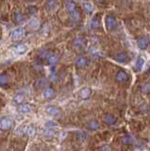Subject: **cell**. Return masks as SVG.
Instances as JSON below:
<instances>
[{
    "mask_svg": "<svg viewBox=\"0 0 150 151\" xmlns=\"http://www.w3.org/2000/svg\"><path fill=\"white\" fill-rule=\"evenodd\" d=\"M26 35V30L23 27H17L11 33V39L12 41H20Z\"/></svg>",
    "mask_w": 150,
    "mask_h": 151,
    "instance_id": "obj_1",
    "label": "cell"
},
{
    "mask_svg": "<svg viewBox=\"0 0 150 151\" xmlns=\"http://www.w3.org/2000/svg\"><path fill=\"white\" fill-rule=\"evenodd\" d=\"M46 111L47 113L52 117H55V118H59L62 115V111L60 110V108L58 107H55V106H49L46 108Z\"/></svg>",
    "mask_w": 150,
    "mask_h": 151,
    "instance_id": "obj_2",
    "label": "cell"
},
{
    "mask_svg": "<svg viewBox=\"0 0 150 151\" xmlns=\"http://www.w3.org/2000/svg\"><path fill=\"white\" fill-rule=\"evenodd\" d=\"M12 127V120L10 117H3L0 120V129L2 130H9Z\"/></svg>",
    "mask_w": 150,
    "mask_h": 151,
    "instance_id": "obj_3",
    "label": "cell"
},
{
    "mask_svg": "<svg viewBox=\"0 0 150 151\" xmlns=\"http://www.w3.org/2000/svg\"><path fill=\"white\" fill-rule=\"evenodd\" d=\"M105 23H106V27L109 30H113L116 28L117 27V21L114 17L112 16H108L105 20Z\"/></svg>",
    "mask_w": 150,
    "mask_h": 151,
    "instance_id": "obj_4",
    "label": "cell"
},
{
    "mask_svg": "<svg viewBox=\"0 0 150 151\" xmlns=\"http://www.w3.org/2000/svg\"><path fill=\"white\" fill-rule=\"evenodd\" d=\"M43 94H44V97L45 99H52V98H54L56 96V92H55V90L53 88L47 87V88L44 89Z\"/></svg>",
    "mask_w": 150,
    "mask_h": 151,
    "instance_id": "obj_5",
    "label": "cell"
},
{
    "mask_svg": "<svg viewBox=\"0 0 150 151\" xmlns=\"http://www.w3.org/2000/svg\"><path fill=\"white\" fill-rule=\"evenodd\" d=\"M92 90L89 87H83L80 91H79V97L81 99H87L89 96H91Z\"/></svg>",
    "mask_w": 150,
    "mask_h": 151,
    "instance_id": "obj_6",
    "label": "cell"
},
{
    "mask_svg": "<svg viewBox=\"0 0 150 151\" xmlns=\"http://www.w3.org/2000/svg\"><path fill=\"white\" fill-rule=\"evenodd\" d=\"M46 82H47V80H46L45 78H43L36 79L35 82H34V88L36 90L43 89V88H44L46 86Z\"/></svg>",
    "mask_w": 150,
    "mask_h": 151,
    "instance_id": "obj_7",
    "label": "cell"
},
{
    "mask_svg": "<svg viewBox=\"0 0 150 151\" xmlns=\"http://www.w3.org/2000/svg\"><path fill=\"white\" fill-rule=\"evenodd\" d=\"M13 50H14L15 53L22 55V54H25L26 52L27 51V45H24V44H21V45H17L13 47Z\"/></svg>",
    "mask_w": 150,
    "mask_h": 151,
    "instance_id": "obj_8",
    "label": "cell"
},
{
    "mask_svg": "<svg viewBox=\"0 0 150 151\" xmlns=\"http://www.w3.org/2000/svg\"><path fill=\"white\" fill-rule=\"evenodd\" d=\"M115 78H116L117 81L124 82V81H126V80H128V73H126L125 71H119V72L116 74Z\"/></svg>",
    "mask_w": 150,
    "mask_h": 151,
    "instance_id": "obj_9",
    "label": "cell"
},
{
    "mask_svg": "<svg viewBox=\"0 0 150 151\" xmlns=\"http://www.w3.org/2000/svg\"><path fill=\"white\" fill-rule=\"evenodd\" d=\"M18 111H19V112L21 113H29L31 111H32V108L31 106L29 105V104H21V105L18 106Z\"/></svg>",
    "mask_w": 150,
    "mask_h": 151,
    "instance_id": "obj_10",
    "label": "cell"
},
{
    "mask_svg": "<svg viewBox=\"0 0 150 151\" xmlns=\"http://www.w3.org/2000/svg\"><path fill=\"white\" fill-rule=\"evenodd\" d=\"M13 20H14L15 23H23L25 21V16H24V13L20 11H16L13 14Z\"/></svg>",
    "mask_w": 150,
    "mask_h": 151,
    "instance_id": "obj_11",
    "label": "cell"
},
{
    "mask_svg": "<svg viewBox=\"0 0 150 151\" xmlns=\"http://www.w3.org/2000/svg\"><path fill=\"white\" fill-rule=\"evenodd\" d=\"M149 45V38L143 37L138 40V46L141 49H145Z\"/></svg>",
    "mask_w": 150,
    "mask_h": 151,
    "instance_id": "obj_12",
    "label": "cell"
},
{
    "mask_svg": "<svg viewBox=\"0 0 150 151\" xmlns=\"http://www.w3.org/2000/svg\"><path fill=\"white\" fill-rule=\"evenodd\" d=\"M76 65L78 68H83L85 67V66L87 65V59L85 58V57H78V58L76 60Z\"/></svg>",
    "mask_w": 150,
    "mask_h": 151,
    "instance_id": "obj_13",
    "label": "cell"
},
{
    "mask_svg": "<svg viewBox=\"0 0 150 151\" xmlns=\"http://www.w3.org/2000/svg\"><path fill=\"white\" fill-rule=\"evenodd\" d=\"M65 8H66L67 12L69 13H71L75 11H77V4L75 2H72V1L65 2Z\"/></svg>",
    "mask_w": 150,
    "mask_h": 151,
    "instance_id": "obj_14",
    "label": "cell"
},
{
    "mask_svg": "<svg viewBox=\"0 0 150 151\" xmlns=\"http://www.w3.org/2000/svg\"><path fill=\"white\" fill-rule=\"evenodd\" d=\"M116 118L112 114H106L104 116V122L108 125H114L116 123Z\"/></svg>",
    "mask_w": 150,
    "mask_h": 151,
    "instance_id": "obj_15",
    "label": "cell"
},
{
    "mask_svg": "<svg viewBox=\"0 0 150 151\" xmlns=\"http://www.w3.org/2000/svg\"><path fill=\"white\" fill-rule=\"evenodd\" d=\"M74 45L76 47H78V48H82V47H84V45H85V40H84V38L82 37H78L75 39Z\"/></svg>",
    "mask_w": 150,
    "mask_h": 151,
    "instance_id": "obj_16",
    "label": "cell"
},
{
    "mask_svg": "<svg viewBox=\"0 0 150 151\" xmlns=\"http://www.w3.org/2000/svg\"><path fill=\"white\" fill-rule=\"evenodd\" d=\"M114 59L118 61V63H126V60H128V55L124 52H121V53H118L115 57Z\"/></svg>",
    "mask_w": 150,
    "mask_h": 151,
    "instance_id": "obj_17",
    "label": "cell"
},
{
    "mask_svg": "<svg viewBox=\"0 0 150 151\" xmlns=\"http://www.w3.org/2000/svg\"><path fill=\"white\" fill-rule=\"evenodd\" d=\"M57 135V131H55L53 129H45L44 130V136L45 138H53Z\"/></svg>",
    "mask_w": 150,
    "mask_h": 151,
    "instance_id": "obj_18",
    "label": "cell"
},
{
    "mask_svg": "<svg viewBox=\"0 0 150 151\" xmlns=\"http://www.w3.org/2000/svg\"><path fill=\"white\" fill-rule=\"evenodd\" d=\"M144 59L142 58V57H139L136 60V63H135V68L137 70H142L144 68Z\"/></svg>",
    "mask_w": 150,
    "mask_h": 151,
    "instance_id": "obj_19",
    "label": "cell"
},
{
    "mask_svg": "<svg viewBox=\"0 0 150 151\" xmlns=\"http://www.w3.org/2000/svg\"><path fill=\"white\" fill-rule=\"evenodd\" d=\"M83 8H84V9H85V12L87 13H93V9H95V8H93V4L90 3V2H84L83 3Z\"/></svg>",
    "mask_w": 150,
    "mask_h": 151,
    "instance_id": "obj_20",
    "label": "cell"
},
{
    "mask_svg": "<svg viewBox=\"0 0 150 151\" xmlns=\"http://www.w3.org/2000/svg\"><path fill=\"white\" fill-rule=\"evenodd\" d=\"M24 99H25V96L23 93H17L13 96V101L16 104H19V105H21V103L24 101Z\"/></svg>",
    "mask_w": 150,
    "mask_h": 151,
    "instance_id": "obj_21",
    "label": "cell"
},
{
    "mask_svg": "<svg viewBox=\"0 0 150 151\" xmlns=\"http://www.w3.org/2000/svg\"><path fill=\"white\" fill-rule=\"evenodd\" d=\"M99 25H100L99 18H98L97 16L93 17L92 19V21H91V27H92V28H93V29H95V28H98V27H99Z\"/></svg>",
    "mask_w": 150,
    "mask_h": 151,
    "instance_id": "obj_22",
    "label": "cell"
},
{
    "mask_svg": "<svg viewBox=\"0 0 150 151\" xmlns=\"http://www.w3.org/2000/svg\"><path fill=\"white\" fill-rule=\"evenodd\" d=\"M9 83V78L6 74H0V85L1 86H6Z\"/></svg>",
    "mask_w": 150,
    "mask_h": 151,
    "instance_id": "obj_23",
    "label": "cell"
},
{
    "mask_svg": "<svg viewBox=\"0 0 150 151\" xmlns=\"http://www.w3.org/2000/svg\"><path fill=\"white\" fill-rule=\"evenodd\" d=\"M88 129H91V130H96L98 127H99V123H98L97 121H91L90 123L88 124Z\"/></svg>",
    "mask_w": 150,
    "mask_h": 151,
    "instance_id": "obj_24",
    "label": "cell"
},
{
    "mask_svg": "<svg viewBox=\"0 0 150 151\" xmlns=\"http://www.w3.org/2000/svg\"><path fill=\"white\" fill-rule=\"evenodd\" d=\"M47 61H48V63H49L50 65H55L56 63H58V57L56 56L55 54H51V55L49 56V58H48Z\"/></svg>",
    "mask_w": 150,
    "mask_h": 151,
    "instance_id": "obj_25",
    "label": "cell"
},
{
    "mask_svg": "<svg viewBox=\"0 0 150 151\" xmlns=\"http://www.w3.org/2000/svg\"><path fill=\"white\" fill-rule=\"evenodd\" d=\"M35 133H36V129H35L34 126L30 125V126H29L27 127V134L29 136L32 137V136L35 135Z\"/></svg>",
    "mask_w": 150,
    "mask_h": 151,
    "instance_id": "obj_26",
    "label": "cell"
},
{
    "mask_svg": "<svg viewBox=\"0 0 150 151\" xmlns=\"http://www.w3.org/2000/svg\"><path fill=\"white\" fill-rule=\"evenodd\" d=\"M70 17H71V19L74 21H78L79 18H80V14H79V12L77 9V11L70 13Z\"/></svg>",
    "mask_w": 150,
    "mask_h": 151,
    "instance_id": "obj_27",
    "label": "cell"
},
{
    "mask_svg": "<svg viewBox=\"0 0 150 151\" xmlns=\"http://www.w3.org/2000/svg\"><path fill=\"white\" fill-rule=\"evenodd\" d=\"M50 55H51V53H49L48 51H43L40 53V58L43 59V60H48Z\"/></svg>",
    "mask_w": 150,
    "mask_h": 151,
    "instance_id": "obj_28",
    "label": "cell"
},
{
    "mask_svg": "<svg viewBox=\"0 0 150 151\" xmlns=\"http://www.w3.org/2000/svg\"><path fill=\"white\" fill-rule=\"evenodd\" d=\"M29 26H30V27H32V28H36L39 27V21L37 20V19H32V20L30 21V23H29Z\"/></svg>",
    "mask_w": 150,
    "mask_h": 151,
    "instance_id": "obj_29",
    "label": "cell"
},
{
    "mask_svg": "<svg viewBox=\"0 0 150 151\" xmlns=\"http://www.w3.org/2000/svg\"><path fill=\"white\" fill-rule=\"evenodd\" d=\"M45 126H46L47 129H53V127H58L59 125L56 122H54V121H47V122L45 123Z\"/></svg>",
    "mask_w": 150,
    "mask_h": 151,
    "instance_id": "obj_30",
    "label": "cell"
},
{
    "mask_svg": "<svg viewBox=\"0 0 150 151\" xmlns=\"http://www.w3.org/2000/svg\"><path fill=\"white\" fill-rule=\"evenodd\" d=\"M122 141H123V143H124V144L129 145V144L132 143V142H133L134 140H133L132 138H131L130 136H125L124 138H123V140H122Z\"/></svg>",
    "mask_w": 150,
    "mask_h": 151,
    "instance_id": "obj_31",
    "label": "cell"
},
{
    "mask_svg": "<svg viewBox=\"0 0 150 151\" xmlns=\"http://www.w3.org/2000/svg\"><path fill=\"white\" fill-rule=\"evenodd\" d=\"M47 6H48V9H56L58 7V3L55 2V1H50L47 3Z\"/></svg>",
    "mask_w": 150,
    "mask_h": 151,
    "instance_id": "obj_32",
    "label": "cell"
},
{
    "mask_svg": "<svg viewBox=\"0 0 150 151\" xmlns=\"http://www.w3.org/2000/svg\"><path fill=\"white\" fill-rule=\"evenodd\" d=\"M142 90L144 93H148L150 92V84L149 83H144L142 87Z\"/></svg>",
    "mask_w": 150,
    "mask_h": 151,
    "instance_id": "obj_33",
    "label": "cell"
},
{
    "mask_svg": "<svg viewBox=\"0 0 150 151\" xmlns=\"http://www.w3.org/2000/svg\"><path fill=\"white\" fill-rule=\"evenodd\" d=\"M27 13H29V15H34V14L36 13L35 7H29L27 8Z\"/></svg>",
    "mask_w": 150,
    "mask_h": 151,
    "instance_id": "obj_34",
    "label": "cell"
},
{
    "mask_svg": "<svg viewBox=\"0 0 150 151\" xmlns=\"http://www.w3.org/2000/svg\"><path fill=\"white\" fill-rule=\"evenodd\" d=\"M99 151H111V149L109 145H103L102 147H100Z\"/></svg>",
    "mask_w": 150,
    "mask_h": 151,
    "instance_id": "obj_35",
    "label": "cell"
}]
</instances>
